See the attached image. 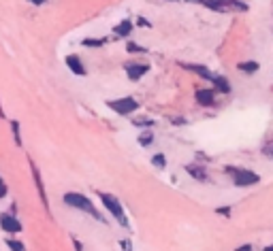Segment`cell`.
<instances>
[{"instance_id": "24", "label": "cell", "mask_w": 273, "mask_h": 251, "mask_svg": "<svg viewBox=\"0 0 273 251\" xmlns=\"http://www.w3.org/2000/svg\"><path fill=\"white\" fill-rule=\"evenodd\" d=\"M135 26H137V28H147V30H149V28H151V22H149L147 17L139 15V17H137V24H135Z\"/></svg>"}, {"instance_id": "26", "label": "cell", "mask_w": 273, "mask_h": 251, "mask_svg": "<svg viewBox=\"0 0 273 251\" xmlns=\"http://www.w3.org/2000/svg\"><path fill=\"white\" fill-rule=\"evenodd\" d=\"M70 240H73V247H75V251H84V243L79 238H75V236H70Z\"/></svg>"}, {"instance_id": "15", "label": "cell", "mask_w": 273, "mask_h": 251, "mask_svg": "<svg viewBox=\"0 0 273 251\" xmlns=\"http://www.w3.org/2000/svg\"><path fill=\"white\" fill-rule=\"evenodd\" d=\"M237 70L241 72V75H248V77H254L256 72L260 70V64L256 60H244L237 64Z\"/></svg>"}, {"instance_id": "29", "label": "cell", "mask_w": 273, "mask_h": 251, "mask_svg": "<svg viewBox=\"0 0 273 251\" xmlns=\"http://www.w3.org/2000/svg\"><path fill=\"white\" fill-rule=\"evenodd\" d=\"M30 5H34V7H43V5H47L49 0H28Z\"/></svg>"}, {"instance_id": "32", "label": "cell", "mask_w": 273, "mask_h": 251, "mask_svg": "<svg viewBox=\"0 0 273 251\" xmlns=\"http://www.w3.org/2000/svg\"><path fill=\"white\" fill-rule=\"evenodd\" d=\"M173 123H186L184 117H173Z\"/></svg>"}, {"instance_id": "27", "label": "cell", "mask_w": 273, "mask_h": 251, "mask_svg": "<svg viewBox=\"0 0 273 251\" xmlns=\"http://www.w3.org/2000/svg\"><path fill=\"white\" fill-rule=\"evenodd\" d=\"M120 245H122L124 251H133V243H130V240H126V238H124V240H120Z\"/></svg>"}, {"instance_id": "28", "label": "cell", "mask_w": 273, "mask_h": 251, "mask_svg": "<svg viewBox=\"0 0 273 251\" xmlns=\"http://www.w3.org/2000/svg\"><path fill=\"white\" fill-rule=\"evenodd\" d=\"M235 251H254V247H252L250 243H244V245H239Z\"/></svg>"}, {"instance_id": "7", "label": "cell", "mask_w": 273, "mask_h": 251, "mask_svg": "<svg viewBox=\"0 0 273 251\" xmlns=\"http://www.w3.org/2000/svg\"><path fill=\"white\" fill-rule=\"evenodd\" d=\"M124 72H126L128 81L137 83V81H141L149 72V64H147V62H135V60H130V62H126V64H124Z\"/></svg>"}, {"instance_id": "30", "label": "cell", "mask_w": 273, "mask_h": 251, "mask_svg": "<svg viewBox=\"0 0 273 251\" xmlns=\"http://www.w3.org/2000/svg\"><path fill=\"white\" fill-rule=\"evenodd\" d=\"M7 211H9V213H11V215H17V204L13 202V204H11V208H7Z\"/></svg>"}, {"instance_id": "11", "label": "cell", "mask_w": 273, "mask_h": 251, "mask_svg": "<svg viewBox=\"0 0 273 251\" xmlns=\"http://www.w3.org/2000/svg\"><path fill=\"white\" fill-rule=\"evenodd\" d=\"M64 64H66V68L73 72L75 77H88V68H86V64H84L82 56L68 54V56H64Z\"/></svg>"}, {"instance_id": "1", "label": "cell", "mask_w": 273, "mask_h": 251, "mask_svg": "<svg viewBox=\"0 0 273 251\" xmlns=\"http://www.w3.org/2000/svg\"><path fill=\"white\" fill-rule=\"evenodd\" d=\"M62 202L68 206V208H73V211H79V213H84L88 217H92L96 219V222L100 224H107V217L98 211V206L90 200V198L82 192H64L62 194Z\"/></svg>"}, {"instance_id": "8", "label": "cell", "mask_w": 273, "mask_h": 251, "mask_svg": "<svg viewBox=\"0 0 273 251\" xmlns=\"http://www.w3.org/2000/svg\"><path fill=\"white\" fill-rule=\"evenodd\" d=\"M135 30V22L133 19H122V22H118L113 28H111V38L113 40H126L130 38V34H133ZM111 40V43H113Z\"/></svg>"}, {"instance_id": "13", "label": "cell", "mask_w": 273, "mask_h": 251, "mask_svg": "<svg viewBox=\"0 0 273 251\" xmlns=\"http://www.w3.org/2000/svg\"><path fill=\"white\" fill-rule=\"evenodd\" d=\"M179 66L184 68V70H190V72H194L197 77L205 79V81H211V79H214V72H211L207 66H203V64H186V62H181Z\"/></svg>"}, {"instance_id": "19", "label": "cell", "mask_w": 273, "mask_h": 251, "mask_svg": "<svg viewBox=\"0 0 273 251\" xmlns=\"http://www.w3.org/2000/svg\"><path fill=\"white\" fill-rule=\"evenodd\" d=\"M5 245H7L9 251H26V243H24V240H19L15 236H9V234L5 238Z\"/></svg>"}, {"instance_id": "6", "label": "cell", "mask_w": 273, "mask_h": 251, "mask_svg": "<svg viewBox=\"0 0 273 251\" xmlns=\"http://www.w3.org/2000/svg\"><path fill=\"white\" fill-rule=\"evenodd\" d=\"M0 230H3V232H7L9 236H13V234L22 232L24 224L19 222L17 215H11L9 211H3V213H0Z\"/></svg>"}, {"instance_id": "10", "label": "cell", "mask_w": 273, "mask_h": 251, "mask_svg": "<svg viewBox=\"0 0 273 251\" xmlns=\"http://www.w3.org/2000/svg\"><path fill=\"white\" fill-rule=\"evenodd\" d=\"M184 171L188 173V177L190 179H194V181H199V183H209V173H207V169L201 162H190V164H186L184 166Z\"/></svg>"}, {"instance_id": "21", "label": "cell", "mask_w": 273, "mask_h": 251, "mask_svg": "<svg viewBox=\"0 0 273 251\" xmlns=\"http://www.w3.org/2000/svg\"><path fill=\"white\" fill-rule=\"evenodd\" d=\"M149 164L154 166V169H158V171H165L167 166H169V160H167L165 153H154V155L149 158Z\"/></svg>"}, {"instance_id": "23", "label": "cell", "mask_w": 273, "mask_h": 251, "mask_svg": "<svg viewBox=\"0 0 273 251\" xmlns=\"http://www.w3.org/2000/svg\"><path fill=\"white\" fill-rule=\"evenodd\" d=\"M214 213L220 215V217H230L232 215V206H216Z\"/></svg>"}, {"instance_id": "2", "label": "cell", "mask_w": 273, "mask_h": 251, "mask_svg": "<svg viewBox=\"0 0 273 251\" xmlns=\"http://www.w3.org/2000/svg\"><path fill=\"white\" fill-rule=\"evenodd\" d=\"M96 196H98V200L100 204L105 206V211L111 215V219L113 222L120 224V228H130V222H128V213L124 211V206L122 202H120V198L115 194H109V192H103V190H96Z\"/></svg>"}, {"instance_id": "3", "label": "cell", "mask_w": 273, "mask_h": 251, "mask_svg": "<svg viewBox=\"0 0 273 251\" xmlns=\"http://www.w3.org/2000/svg\"><path fill=\"white\" fill-rule=\"evenodd\" d=\"M224 173L230 177L232 185L237 187H254L260 183V175L256 171H250V169H241V166H224Z\"/></svg>"}, {"instance_id": "9", "label": "cell", "mask_w": 273, "mask_h": 251, "mask_svg": "<svg viewBox=\"0 0 273 251\" xmlns=\"http://www.w3.org/2000/svg\"><path fill=\"white\" fill-rule=\"evenodd\" d=\"M216 96L218 94L214 92V88H199L194 92V100H197L199 107H203V109L216 107Z\"/></svg>"}, {"instance_id": "25", "label": "cell", "mask_w": 273, "mask_h": 251, "mask_svg": "<svg viewBox=\"0 0 273 251\" xmlns=\"http://www.w3.org/2000/svg\"><path fill=\"white\" fill-rule=\"evenodd\" d=\"M9 196V185H7V181L0 177V200H5V198Z\"/></svg>"}, {"instance_id": "17", "label": "cell", "mask_w": 273, "mask_h": 251, "mask_svg": "<svg viewBox=\"0 0 273 251\" xmlns=\"http://www.w3.org/2000/svg\"><path fill=\"white\" fill-rule=\"evenodd\" d=\"M130 121H133V126H135V128H139V130H149V128H154V126H156V119L147 117V115H135Z\"/></svg>"}, {"instance_id": "14", "label": "cell", "mask_w": 273, "mask_h": 251, "mask_svg": "<svg viewBox=\"0 0 273 251\" xmlns=\"http://www.w3.org/2000/svg\"><path fill=\"white\" fill-rule=\"evenodd\" d=\"M111 40V36H86L82 38V47L86 49H100Z\"/></svg>"}, {"instance_id": "22", "label": "cell", "mask_w": 273, "mask_h": 251, "mask_svg": "<svg viewBox=\"0 0 273 251\" xmlns=\"http://www.w3.org/2000/svg\"><path fill=\"white\" fill-rule=\"evenodd\" d=\"M260 153L265 155V158H271L273 160V141H267L265 145L260 147Z\"/></svg>"}, {"instance_id": "35", "label": "cell", "mask_w": 273, "mask_h": 251, "mask_svg": "<svg viewBox=\"0 0 273 251\" xmlns=\"http://www.w3.org/2000/svg\"><path fill=\"white\" fill-rule=\"evenodd\" d=\"M271 90H273V88H271Z\"/></svg>"}, {"instance_id": "33", "label": "cell", "mask_w": 273, "mask_h": 251, "mask_svg": "<svg viewBox=\"0 0 273 251\" xmlns=\"http://www.w3.org/2000/svg\"><path fill=\"white\" fill-rule=\"evenodd\" d=\"M262 251H273V243L271 245H265V247H262Z\"/></svg>"}, {"instance_id": "12", "label": "cell", "mask_w": 273, "mask_h": 251, "mask_svg": "<svg viewBox=\"0 0 273 251\" xmlns=\"http://www.w3.org/2000/svg\"><path fill=\"white\" fill-rule=\"evenodd\" d=\"M209 83L214 86V92H216V94H222V96H226V94L232 92L230 81H228L224 75H218V72H214V79H211Z\"/></svg>"}, {"instance_id": "31", "label": "cell", "mask_w": 273, "mask_h": 251, "mask_svg": "<svg viewBox=\"0 0 273 251\" xmlns=\"http://www.w3.org/2000/svg\"><path fill=\"white\" fill-rule=\"evenodd\" d=\"M0 119H7V113H5V109H3V102H0Z\"/></svg>"}, {"instance_id": "5", "label": "cell", "mask_w": 273, "mask_h": 251, "mask_svg": "<svg viewBox=\"0 0 273 251\" xmlns=\"http://www.w3.org/2000/svg\"><path fill=\"white\" fill-rule=\"evenodd\" d=\"M26 160H28V166H30V173H32V181H34V187H36V194H38V198H41V202H43V211L52 217V206H49V198H47V190H45V183H43V175H41V171H38L36 162L30 158V155Z\"/></svg>"}, {"instance_id": "18", "label": "cell", "mask_w": 273, "mask_h": 251, "mask_svg": "<svg viewBox=\"0 0 273 251\" xmlns=\"http://www.w3.org/2000/svg\"><path fill=\"white\" fill-rule=\"evenodd\" d=\"M124 47H126V54H130V56H145L147 54V47L139 45L137 40H130V38H126Z\"/></svg>"}, {"instance_id": "16", "label": "cell", "mask_w": 273, "mask_h": 251, "mask_svg": "<svg viewBox=\"0 0 273 251\" xmlns=\"http://www.w3.org/2000/svg\"><path fill=\"white\" fill-rule=\"evenodd\" d=\"M9 130H11V137L15 147H24V139H22V123L17 119H9Z\"/></svg>"}, {"instance_id": "34", "label": "cell", "mask_w": 273, "mask_h": 251, "mask_svg": "<svg viewBox=\"0 0 273 251\" xmlns=\"http://www.w3.org/2000/svg\"><path fill=\"white\" fill-rule=\"evenodd\" d=\"M169 3H184V0H169Z\"/></svg>"}, {"instance_id": "4", "label": "cell", "mask_w": 273, "mask_h": 251, "mask_svg": "<svg viewBox=\"0 0 273 251\" xmlns=\"http://www.w3.org/2000/svg\"><path fill=\"white\" fill-rule=\"evenodd\" d=\"M107 109H111L115 115H122V117H133V115L141 109V102L133 96H122V98L107 100Z\"/></svg>"}, {"instance_id": "20", "label": "cell", "mask_w": 273, "mask_h": 251, "mask_svg": "<svg viewBox=\"0 0 273 251\" xmlns=\"http://www.w3.org/2000/svg\"><path fill=\"white\" fill-rule=\"evenodd\" d=\"M137 143L141 147H149V145H154V130H141V134L137 137Z\"/></svg>"}]
</instances>
